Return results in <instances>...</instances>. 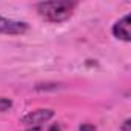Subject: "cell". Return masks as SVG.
Segmentation results:
<instances>
[{
  "label": "cell",
  "mask_w": 131,
  "mask_h": 131,
  "mask_svg": "<svg viewBox=\"0 0 131 131\" xmlns=\"http://www.w3.org/2000/svg\"><path fill=\"white\" fill-rule=\"evenodd\" d=\"M129 20H131L129 14H125L122 19H119V20H117V22L113 25V28H111V32H113V36H114L116 39H119V40H123V42H129V40H131Z\"/></svg>",
  "instance_id": "4"
},
{
  "label": "cell",
  "mask_w": 131,
  "mask_h": 131,
  "mask_svg": "<svg viewBox=\"0 0 131 131\" xmlns=\"http://www.w3.org/2000/svg\"><path fill=\"white\" fill-rule=\"evenodd\" d=\"M13 108V100L8 97H0V113L9 111Z\"/></svg>",
  "instance_id": "6"
},
{
  "label": "cell",
  "mask_w": 131,
  "mask_h": 131,
  "mask_svg": "<svg viewBox=\"0 0 131 131\" xmlns=\"http://www.w3.org/2000/svg\"><path fill=\"white\" fill-rule=\"evenodd\" d=\"M77 8V2L70 0H52V2H40L36 5V9L42 19L49 23L67 22Z\"/></svg>",
  "instance_id": "1"
},
{
  "label": "cell",
  "mask_w": 131,
  "mask_h": 131,
  "mask_svg": "<svg viewBox=\"0 0 131 131\" xmlns=\"http://www.w3.org/2000/svg\"><path fill=\"white\" fill-rule=\"evenodd\" d=\"M29 29V25L22 20H14L0 16V34L6 36H22Z\"/></svg>",
  "instance_id": "3"
},
{
  "label": "cell",
  "mask_w": 131,
  "mask_h": 131,
  "mask_svg": "<svg viewBox=\"0 0 131 131\" xmlns=\"http://www.w3.org/2000/svg\"><path fill=\"white\" fill-rule=\"evenodd\" d=\"M25 131H62L60 123H51V125H43V126H34V128H28Z\"/></svg>",
  "instance_id": "5"
},
{
  "label": "cell",
  "mask_w": 131,
  "mask_h": 131,
  "mask_svg": "<svg viewBox=\"0 0 131 131\" xmlns=\"http://www.w3.org/2000/svg\"><path fill=\"white\" fill-rule=\"evenodd\" d=\"M120 131H131V119H125L120 125Z\"/></svg>",
  "instance_id": "8"
},
{
  "label": "cell",
  "mask_w": 131,
  "mask_h": 131,
  "mask_svg": "<svg viewBox=\"0 0 131 131\" xmlns=\"http://www.w3.org/2000/svg\"><path fill=\"white\" fill-rule=\"evenodd\" d=\"M79 131H96V126L91 123H82L79 126Z\"/></svg>",
  "instance_id": "9"
},
{
  "label": "cell",
  "mask_w": 131,
  "mask_h": 131,
  "mask_svg": "<svg viewBox=\"0 0 131 131\" xmlns=\"http://www.w3.org/2000/svg\"><path fill=\"white\" fill-rule=\"evenodd\" d=\"M56 88H59V85L57 83H37L36 85V90L37 91H42V90H56Z\"/></svg>",
  "instance_id": "7"
},
{
  "label": "cell",
  "mask_w": 131,
  "mask_h": 131,
  "mask_svg": "<svg viewBox=\"0 0 131 131\" xmlns=\"http://www.w3.org/2000/svg\"><path fill=\"white\" fill-rule=\"evenodd\" d=\"M56 116V111L52 108H37L34 111L26 113L22 119L20 123H23L28 128H34V126H43L45 123H48L52 117Z\"/></svg>",
  "instance_id": "2"
}]
</instances>
